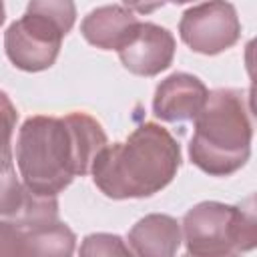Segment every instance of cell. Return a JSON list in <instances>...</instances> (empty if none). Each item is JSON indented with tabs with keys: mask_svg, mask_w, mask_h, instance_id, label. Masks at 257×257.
<instances>
[{
	"mask_svg": "<svg viewBox=\"0 0 257 257\" xmlns=\"http://www.w3.org/2000/svg\"><path fill=\"white\" fill-rule=\"evenodd\" d=\"M181 167V147L157 122L139 124L124 143L106 145L92 161L94 185L108 199H145L163 191Z\"/></svg>",
	"mask_w": 257,
	"mask_h": 257,
	"instance_id": "cell-1",
	"label": "cell"
},
{
	"mask_svg": "<svg viewBox=\"0 0 257 257\" xmlns=\"http://www.w3.org/2000/svg\"><path fill=\"white\" fill-rule=\"evenodd\" d=\"M247 96L237 88H215L195 116L189 143L191 163L211 177L237 173L251 155L253 124Z\"/></svg>",
	"mask_w": 257,
	"mask_h": 257,
	"instance_id": "cell-2",
	"label": "cell"
},
{
	"mask_svg": "<svg viewBox=\"0 0 257 257\" xmlns=\"http://www.w3.org/2000/svg\"><path fill=\"white\" fill-rule=\"evenodd\" d=\"M14 155L22 183L36 195H58L80 177L74 139L64 116L26 118L18 128Z\"/></svg>",
	"mask_w": 257,
	"mask_h": 257,
	"instance_id": "cell-3",
	"label": "cell"
},
{
	"mask_svg": "<svg viewBox=\"0 0 257 257\" xmlns=\"http://www.w3.org/2000/svg\"><path fill=\"white\" fill-rule=\"evenodd\" d=\"M189 255L227 257L251 251L257 243V217L253 197L241 205L203 201L189 209L181 223Z\"/></svg>",
	"mask_w": 257,
	"mask_h": 257,
	"instance_id": "cell-4",
	"label": "cell"
},
{
	"mask_svg": "<svg viewBox=\"0 0 257 257\" xmlns=\"http://www.w3.org/2000/svg\"><path fill=\"white\" fill-rule=\"evenodd\" d=\"M179 36L193 52L213 56L239 42L241 22L229 0H207L183 12Z\"/></svg>",
	"mask_w": 257,
	"mask_h": 257,
	"instance_id": "cell-5",
	"label": "cell"
},
{
	"mask_svg": "<svg viewBox=\"0 0 257 257\" xmlns=\"http://www.w3.org/2000/svg\"><path fill=\"white\" fill-rule=\"evenodd\" d=\"M64 34L48 20L24 14L4 32V50L8 60L24 72H40L50 68L60 52Z\"/></svg>",
	"mask_w": 257,
	"mask_h": 257,
	"instance_id": "cell-6",
	"label": "cell"
},
{
	"mask_svg": "<svg viewBox=\"0 0 257 257\" xmlns=\"http://www.w3.org/2000/svg\"><path fill=\"white\" fill-rule=\"evenodd\" d=\"M175 36L155 22H139L133 36L118 48L122 66L137 76H157L173 64Z\"/></svg>",
	"mask_w": 257,
	"mask_h": 257,
	"instance_id": "cell-7",
	"label": "cell"
},
{
	"mask_svg": "<svg viewBox=\"0 0 257 257\" xmlns=\"http://www.w3.org/2000/svg\"><path fill=\"white\" fill-rule=\"evenodd\" d=\"M207 86L189 72H173L159 82L153 96V112L165 122L195 120L207 100Z\"/></svg>",
	"mask_w": 257,
	"mask_h": 257,
	"instance_id": "cell-8",
	"label": "cell"
},
{
	"mask_svg": "<svg viewBox=\"0 0 257 257\" xmlns=\"http://www.w3.org/2000/svg\"><path fill=\"white\" fill-rule=\"evenodd\" d=\"M139 22L141 20L126 6L106 4L90 10L82 18L80 34L88 44L100 50H118L133 36Z\"/></svg>",
	"mask_w": 257,
	"mask_h": 257,
	"instance_id": "cell-9",
	"label": "cell"
},
{
	"mask_svg": "<svg viewBox=\"0 0 257 257\" xmlns=\"http://www.w3.org/2000/svg\"><path fill=\"white\" fill-rule=\"evenodd\" d=\"M181 243V223L163 213L145 215L128 231V247L141 257H171L179 251Z\"/></svg>",
	"mask_w": 257,
	"mask_h": 257,
	"instance_id": "cell-10",
	"label": "cell"
},
{
	"mask_svg": "<svg viewBox=\"0 0 257 257\" xmlns=\"http://www.w3.org/2000/svg\"><path fill=\"white\" fill-rule=\"evenodd\" d=\"M24 231V255H72L76 235L72 229L58 221L22 229Z\"/></svg>",
	"mask_w": 257,
	"mask_h": 257,
	"instance_id": "cell-11",
	"label": "cell"
},
{
	"mask_svg": "<svg viewBox=\"0 0 257 257\" xmlns=\"http://www.w3.org/2000/svg\"><path fill=\"white\" fill-rule=\"evenodd\" d=\"M26 185L16 177L14 161H0V217L12 219L24 201Z\"/></svg>",
	"mask_w": 257,
	"mask_h": 257,
	"instance_id": "cell-12",
	"label": "cell"
},
{
	"mask_svg": "<svg viewBox=\"0 0 257 257\" xmlns=\"http://www.w3.org/2000/svg\"><path fill=\"white\" fill-rule=\"evenodd\" d=\"M26 12L48 20L64 36L72 30V26L76 22V4H74V0H28Z\"/></svg>",
	"mask_w": 257,
	"mask_h": 257,
	"instance_id": "cell-13",
	"label": "cell"
},
{
	"mask_svg": "<svg viewBox=\"0 0 257 257\" xmlns=\"http://www.w3.org/2000/svg\"><path fill=\"white\" fill-rule=\"evenodd\" d=\"M80 255H131V247L118 235L112 233H92L86 235L80 249Z\"/></svg>",
	"mask_w": 257,
	"mask_h": 257,
	"instance_id": "cell-14",
	"label": "cell"
},
{
	"mask_svg": "<svg viewBox=\"0 0 257 257\" xmlns=\"http://www.w3.org/2000/svg\"><path fill=\"white\" fill-rule=\"evenodd\" d=\"M18 112L10 96L0 90V161L12 159V135L16 128Z\"/></svg>",
	"mask_w": 257,
	"mask_h": 257,
	"instance_id": "cell-15",
	"label": "cell"
},
{
	"mask_svg": "<svg viewBox=\"0 0 257 257\" xmlns=\"http://www.w3.org/2000/svg\"><path fill=\"white\" fill-rule=\"evenodd\" d=\"M0 255H24V231L10 219L0 221Z\"/></svg>",
	"mask_w": 257,
	"mask_h": 257,
	"instance_id": "cell-16",
	"label": "cell"
},
{
	"mask_svg": "<svg viewBox=\"0 0 257 257\" xmlns=\"http://www.w3.org/2000/svg\"><path fill=\"white\" fill-rule=\"evenodd\" d=\"M167 0H122V4L137 12V14H153L155 10H159Z\"/></svg>",
	"mask_w": 257,
	"mask_h": 257,
	"instance_id": "cell-17",
	"label": "cell"
},
{
	"mask_svg": "<svg viewBox=\"0 0 257 257\" xmlns=\"http://www.w3.org/2000/svg\"><path fill=\"white\" fill-rule=\"evenodd\" d=\"M6 20V8H4V0H0V26L4 24Z\"/></svg>",
	"mask_w": 257,
	"mask_h": 257,
	"instance_id": "cell-18",
	"label": "cell"
},
{
	"mask_svg": "<svg viewBox=\"0 0 257 257\" xmlns=\"http://www.w3.org/2000/svg\"><path fill=\"white\" fill-rule=\"evenodd\" d=\"M169 2H173V4H187V2H193V0H169Z\"/></svg>",
	"mask_w": 257,
	"mask_h": 257,
	"instance_id": "cell-19",
	"label": "cell"
}]
</instances>
